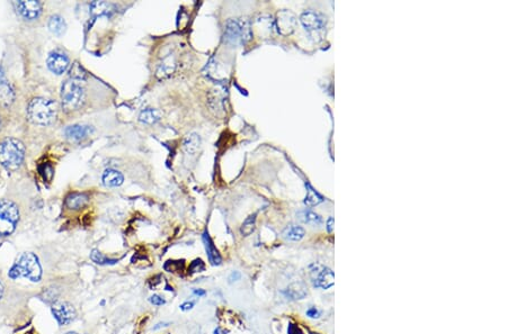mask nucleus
<instances>
[{"label":"nucleus","mask_w":507,"mask_h":334,"mask_svg":"<svg viewBox=\"0 0 507 334\" xmlns=\"http://www.w3.org/2000/svg\"><path fill=\"white\" fill-rule=\"evenodd\" d=\"M319 315H320L319 312H318V309H316L315 307H311L306 311V316H309L310 319H318L319 318Z\"/></svg>","instance_id":"nucleus-35"},{"label":"nucleus","mask_w":507,"mask_h":334,"mask_svg":"<svg viewBox=\"0 0 507 334\" xmlns=\"http://www.w3.org/2000/svg\"><path fill=\"white\" fill-rule=\"evenodd\" d=\"M57 103L45 98H34L27 107L28 119L38 125H50L56 121Z\"/></svg>","instance_id":"nucleus-2"},{"label":"nucleus","mask_w":507,"mask_h":334,"mask_svg":"<svg viewBox=\"0 0 507 334\" xmlns=\"http://www.w3.org/2000/svg\"><path fill=\"white\" fill-rule=\"evenodd\" d=\"M240 277H241V276H240V273H239L238 271H233V272L231 273V275L229 276V283H230V284H232V283H234V282H238V280L240 279Z\"/></svg>","instance_id":"nucleus-37"},{"label":"nucleus","mask_w":507,"mask_h":334,"mask_svg":"<svg viewBox=\"0 0 507 334\" xmlns=\"http://www.w3.org/2000/svg\"><path fill=\"white\" fill-rule=\"evenodd\" d=\"M139 119H140V122H142L144 124H153L160 119V112H159L158 109L147 108V109L141 112Z\"/></svg>","instance_id":"nucleus-26"},{"label":"nucleus","mask_w":507,"mask_h":334,"mask_svg":"<svg viewBox=\"0 0 507 334\" xmlns=\"http://www.w3.org/2000/svg\"><path fill=\"white\" fill-rule=\"evenodd\" d=\"M335 283V275L329 268H322L320 272H318L317 278L314 280L316 287H320L322 289H328L334 286Z\"/></svg>","instance_id":"nucleus-15"},{"label":"nucleus","mask_w":507,"mask_h":334,"mask_svg":"<svg viewBox=\"0 0 507 334\" xmlns=\"http://www.w3.org/2000/svg\"><path fill=\"white\" fill-rule=\"evenodd\" d=\"M305 235V231L301 226L290 225L283 231V237L287 241H300Z\"/></svg>","instance_id":"nucleus-20"},{"label":"nucleus","mask_w":507,"mask_h":334,"mask_svg":"<svg viewBox=\"0 0 507 334\" xmlns=\"http://www.w3.org/2000/svg\"><path fill=\"white\" fill-rule=\"evenodd\" d=\"M20 219V210L14 201L0 199V236L13 233Z\"/></svg>","instance_id":"nucleus-6"},{"label":"nucleus","mask_w":507,"mask_h":334,"mask_svg":"<svg viewBox=\"0 0 507 334\" xmlns=\"http://www.w3.org/2000/svg\"><path fill=\"white\" fill-rule=\"evenodd\" d=\"M90 13L93 16H111L114 13V6L105 2H94L90 4Z\"/></svg>","instance_id":"nucleus-17"},{"label":"nucleus","mask_w":507,"mask_h":334,"mask_svg":"<svg viewBox=\"0 0 507 334\" xmlns=\"http://www.w3.org/2000/svg\"><path fill=\"white\" fill-rule=\"evenodd\" d=\"M214 334H222V333H221V330H220V329H216V330H214Z\"/></svg>","instance_id":"nucleus-42"},{"label":"nucleus","mask_w":507,"mask_h":334,"mask_svg":"<svg viewBox=\"0 0 507 334\" xmlns=\"http://www.w3.org/2000/svg\"><path fill=\"white\" fill-rule=\"evenodd\" d=\"M298 217L301 220L302 223L305 224H312V225H319L322 222V218L312 211H301L298 213Z\"/></svg>","instance_id":"nucleus-25"},{"label":"nucleus","mask_w":507,"mask_h":334,"mask_svg":"<svg viewBox=\"0 0 507 334\" xmlns=\"http://www.w3.org/2000/svg\"><path fill=\"white\" fill-rule=\"evenodd\" d=\"M92 132L93 128L90 126H88V125L76 124V125H71V126H68L66 131H64V134H66L69 140L79 141L87 138L88 135L92 134Z\"/></svg>","instance_id":"nucleus-13"},{"label":"nucleus","mask_w":507,"mask_h":334,"mask_svg":"<svg viewBox=\"0 0 507 334\" xmlns=\"http://www.w3.org/2000/svg\"><path fill=\"white\" fill-rule=\"evenodd\" d=\"M25 157V146L14 138L4 140L0 143V164L8 170L19 169Z\"/></svg>","instance_id":"nucleus-3"},{"label":"nucleus","mask_w":507,"mask_h":334,"mask_svg":"<svg viewBox=\"0 0 507 334\" xmlns=\"http://www.w3.org/2000/svg\"><path fill=\"white\" fill-rule=\"evenodd\" d=\"M327 231L332 233L334 231V217H329L327 220Z\"/></svg>","instance_id":"nucleus-38"},{"label":"nucleus","mask_w":507,"mask_h":334,"mask_svg":"<svg viewBox=\"0 0 507 334\" xmlns=\"http://www.w3.org/2000/svg\"><path fill=\"white\" fill-rule=\"evenodd\" d=\"M49 28L53 34L57 35V36H61V35H63L64 32H66L67 24L61 16L53 15L49 20Z\"/></svg>","instance_id":"nucleus-19"},{"label":"nucleus","mask_w":507,"mask_h":334,"mask_svg":"<svg viewBox=\"0 0 507 334\" xmlns=\"http://www.w3.org/2000/svg\"><path fill=\"white\" fill-rule=\"evenodd\" d=\"M300 22H301L303 27L305 28V31L310 33L319 32L326 26V17L311 10L302 13L301 16H300Z\"/></svg>","instance_id":"nucleus-8"},{"label":"nucleus","mask_w":507,"mask_h":334,"mask_svg":"<svg viewBox=\"0 0 507 334\" xmlns=\"http://www.w3.org/2000/svg\"><path fill=\"white\" fill-rule=\"evenodd\" d=\"M46 63H48V68L50 69L51 72L56 75H62L69 68L70 61L68 55L64 54L61 51L56 50L50 53L48 60H46Z\"/></svg>","instance_id":"nucleus-10"},{"label":"nucleus","mask_w":507,"mask_h":334,"mask_svg":"<svg viewBox=\"0 0 507 334\" xmlns=\"http://www.w3.org/2000/svg\"><path fill=\"white\" fill-rule=\"evenodd\" d=\"M202 240H203L204 247L206 250V254H208V258H209V261L211 262V265H213V266L221 265V262H222L221 255H220L219 251H218V249L214 246L213 241H212V238L210 237L209 233L206 231L202 235Z\"/></svg>","instance_id":"nucleus-12"},{"label":"nucleus","mask_w":507,"mask_h":334,"mask_svg":"<svg viewBox=\"0 0 507 334\" xmlns=\"http://www.w3.org/2000/svg\"><path fill=\"white\" fill-rule=\"evenodd\" d=\"M256 226V214H251L248 217L245 219V222L243 223L240 228V233L244 236L250 235L254 231H255Z\"/></svg>","instance_id":"nucleus-28"},{"label":"nucleus","mask_w":507,"mask_h":334,"mask_svg":"<svg viewBox=\"0 0 507 334\" xmlns=\"http://www.w3.org/2000/svg\"><path fill=\"white\" fill-rule=\"evenodd\" d=\"M90 258H92V260L94 262H95V264L102 265V266H105V265H115L116 262H119V260H117V259H110V258H107V256H105L104 254H102L101 252H99L98 250H93L92 254H90Z\"/></svg>","instance_id":"nucleus-29"},{"label":"nucleus","mask_w":507,"mask_h":334,"mask_svg":"<svg viewBox=\"0 0 507 334\" xmlns=\"http://www.w3.org/2000/svg\"><path fill=\"white\" fill-rule=\"evenodd\" d=\"M11 279L27 278L32 282H40L42 277V268L40 266L38 256L32 252H25L20 255L15 265L8 272Z\"/></svg>","instance_id":"nucleus-1"},{"label":"nucleus","mask_w":507,"mask_h":334,"mask_svg":"<svg viewBox=\"0 0 507 334\" xmlns=\"http://www.w3.org/2000/svg\"><path fill=\"white\" fill-rule=\"evenodd\" d=\"M67 334H78V333H75V332H69V333H67Z\"/></svg>","instance_id":"nucleus-43"},{"label":"nucleus","mask_w":507,"mask_h":334,"mask_svg":"<svg viewBox=\"0 0 507 334\" xmlns=\"http://www.w3.org/2000/svg\"><path fill=\"white\" fill-rule=\"evenodd\" d=\"M62 107L66 112L77 110L85 101V89L78 80L69 79L61 87Z\"/></svg>","instance_id":"nucleus-4"},{"label":"nucleus","mask_w":507,"mask_h":334,"mask_svg":"<svg viewBox=\"0 0 507 334\" xmlns=\"http://www.w3.org/2000/svg\"><path fill=\"white\" fill-rule=\"evenodd\" d=\"M88 200H89V198H88V196L86 194L71 193L67 196L64 204H66V207L69 208V210L78 211L87 205Z\"/></svg>","instance_id":"nucleus-14"},{"label":"nucleus","mask_w":507,"mask_h":334,"mask_svg":"<svg viewBox=\"0 0 507 334\" xmlns=\"http://www.w3.org/2000/svg\"><path fill=\"white\" fill-rule=\"evenodd\" d=\"M204 270H205V264L202 259H195L191 262L190 267H188V273H190V275L196 272H202Z\"/></svg>","instance_id":"nucleus-32"},{"label":"nucleus","mask_w":507,"mask_h":334,"mask_svg":"<svg viewBox=\"0 0 507 334\" xmlns=\"http://www.w3.org/2000/svg\"><path fill=\"white\" fill-rule=\"evenodd\" d=\"M225 91L226 90L223 87H216L214 90H212V92L210 94V104L212 107H213V108L214 107L219 108V106L222 105L223 99H225V96H226Z\"/></svg>","instance_id":"nucleus-27"},{"label":"nucleus","mask_w":507,"mask_h":334,"mask_svg":"<svg viewBox=\"0 0 507 334\" xmlns=\"http://www.w3.org/2000/svg\"><path fill=\"white\" fill-rule=\"evenodd\" d=\"M184 268L185 260H168L164 265V269L168 272H182Z\"/></svg>","instance_id":"nucleus-30"},{"label":"nucleus","mask_w":507,"mask_h":334,"mask_svg":"<svg viewBox=\"0 0 507 334\" xmlns=\"http://www.w3.org/2000/svg\"><path fill=\"white\" fill-rule=\"evenodd\" d=\"M3 293H4V289H3V285H2V283H0V298H2V296H3Z\"/></svg>","instance_id":"nucleus-41"},{"label":"nucleus","mask_w":507,"mask_h":334,"mask_svg":"<svg viewBox=\"0 0 507 334\" xmlns=\"http://www.w3.org/2000/svg\"><path fill=\"white\" fill-rule=\"evenodd\" d=\"M194 307V302H186L184 304H182L180 305V309L182 311H191V309Z\"/></svg>","instance_id":"nucleus-36"},{"label":"nucleus","mask_w":507,"mask_h":334,"mask_svg":"<svg viewBox=\"0 0 507 334\" xmlns=\"http://www.w3.org/2000/svg\"><path fill=\"white\" fill-rule=\"evenodd\" d=\"M193 293L197 296H205L206 295V291L203 289H194Z\"/></svg>","instance_id":"nucleus-39"},{"label":"nucleus","mask_w":507,"mask_h":334,"mask_svg":"<svg viewBox=\"0 0 507 334\" xmlns=\"http://www.w3.org/2000/svg\"><path fill=\"white\" fill-rule=\"evenodd\" d=\"M287 333L288 334H303L302 330L300 329V327L298 325H296V324H290V325H288Z\"/></svg>","instance_id":"nucleus-34"},{"label":"nucleus","mask_w":507,"mask_h":334,"mask_svg":"<svg viewBox=\"0 0 507 334\" xmlns=\"http://www.w3.org/2000/svg\"><path fill=\"white\" fill-rule=\"evenodd\" d=\"M14 100V92L11 91L9 85L7 83H0V106L7 107Z\"/></svg>","instance_id":"nucleus-23"},{"label":"nucleus","mask_w":507,"mask_h":334,"mask_svg":"<svg viewBox=\"0 0 507 334\" xmlns=\"http://www.w3.org/2000/svg\"><path fill=\"white\" fill-rule=\"evenodd\" d=\"M149 302L151 304H153V305H157V306H161V305H164L165 303H166V302H165L164 298L160 297L159 295H153V296H151L149 298Z\"/></svg>","instance_id":"nucleus-33"},{"label":"nucleus","mask_w":507,"mask_h":334,"mask_svg":"<svg viewBox=\"0 0 507 334\" xmlns=\"http://www.w3.org/2000/svg\"><path fill=\"white\" fill-rule=\"evenodd\" d=\"M176 62L172 57L166 58L162 61V63L159 65V68L157 70V76L159 78H166V77L172 75L175 71Z\"/></svg>","instance_id":"nucleus-21"},{"label":"nucleus","mask_w":507,"mask_h":334,"mask_svg":"<svg viewBox=\"0 0 507 334\" xmlns=\"http://www.w3.org/2000/svg\"><path fill=\"white\" fill-rule=\"evenodd\" d=\"M165 326H168V323H159V324H157L156 326H153V327H152V330H158V329H161V327H165Z\"/></svg>","instance_id":"nucleus-40"},{"label":"nucleus","mask_w":507,"mask_h":334,"mask_svg":"<svg viewBox=\"0 0 507 334\" xmlns=\"http://www.w3.org/2000/svg\"><path fill=\"white\" fill-rule=\"evenodd\" d=\"M287 296L292 297L293 300H302L306 296V288L301 283H294L288 286L287 290L285 291Z\"/></svg>","instance_id":"nucleus-22"},{"label":"nucleus","mask_w":507,"mask_h":334,"mask_svg":"<svg viewBox=\"0 0 507 334\" xmlns=\"http://www.w3.org/2000/svg\"><path fill=\"white\" fill-rule=\"evenodd\" d=\"M296 16L291 11L282 10L281 13L278 14L276 26H278L279 33H281L282 35H290L294 31V28H296Z\"/></svg>","instance_id":"nucleus-11"},{"label":"nucleus","mask_w":507,"mask_h":334,"mask_svg":"<svg viewBox=\"0 0 507 334\" xmlns=\"http://www.w3.org/2000/svg\"><path fill=\"white\" fill-rule=\"evenodd\" d=\"M70 77H71V79L79 81V80H84L86 78V73L78 63H75L71 69H70Z\"/></svg>","instance_id":"nucleus-31"},{"label":"nucleus","mask_w":507,"mask_h":334,"mask_svg":"<svg viewBox=\"0 0 507 334\" xmlns=\"http://www.w3.org/2000/svg\"><path fill=\"white\" fill-rule=\"evenodd\" d=\"M123 181H124V177H123L120 171L114 169H108L104 172L103 183L106 187L110 188L119 187L123 183Z\"/></svg>","instance_id":"nucleus-16"},{"label":"nucleus","mask_w":507,"mask_h":334,"mask_svg":"<svg viewBox=\"0 0 507 334\" xmlns=\"http://www.w3.org/2000/svg\"><path fill=\"white\" fill-rule=\"evenodd\" d=\"M249 23L244 20H229L225 28V42L229 45L237 46L246 44L251 39Z\"/></svg>","instance_id":"nucleus-5"},{"label":"nucleus","mask_w":507,"mask_h":334,"mask_svg":"<svg viewBox=\"0 0 507 334\" xmlns=\"http://www.w3.org/2000/svg\"><path fill=\"white\" fill-rule=\"evenodd\" d=\"M52 313L60 325H67L76 319L75 307L67 302H56L52 305Z\"/></svg>","instance_id":"nucleus-7"},{"label":"nucleus","mask_w":507,"mask_h":334,"mask_svg":"<svg viewBox=\"0 0 507 334\" xmlns=\"http://www.w3.org/2000/svg\"><path fill=\"white\" fill-rule=\"evenodd\" d=\"M200 146H201V138L196 133L186 135V138L183 141V149L188 154H195Z\"/></svg>","instance_id":"nucleus-18"},{"label":"nucleus","mask_w":507,"mask_h":334,"mask_svg":"<svg viewBox=\"0 0 507 334\" xmlns=\"http://www.w3.org/2000/svg\"><path fill=\"white\" fill-rule=\"evenodd\" d=\"M14 7L23 18L25 20H35L40 16L42 11V4L35 0H28V2H15Z\"/></svg>","instance_id":"nucleus-9"},{"label":"nucleus","mask_w":507,"mask_h":334,"mask_svg":"<svg viewBox=\"0 0 507 334\" xmlns=\"http://www.w3.org/2000/svg\"><path fill=\"white\" fill-rule=\"evenodd\" d=\"M323 201V197L312 188L310 184H306V196L304 198V204L308 206H317Z\"/></svg>","instance_id":"nucleus-24"}]
</instances>
